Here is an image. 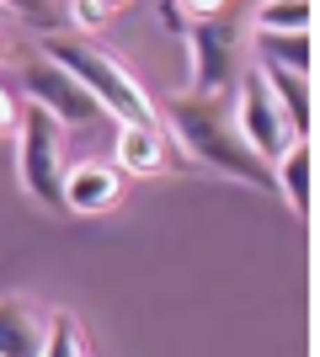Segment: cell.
I'll list each match as a JSON object with an SVG mask.
<instances>
[{
  "label": "cell",
  "mask_w": 320,
  "mask_h": 357,
  "mask_svg": "<svg viewBox=\"0 0 320 357\" xmlns=\"http://www.w3.org/2000/svg\"><path fill=\"white\" fill-rule=\"evenodd\" d=\"M166 118L182 139V149L192 160H203L208 171H224L235 181H251L261 192H273V165L261 160L251 139L241 134V118H235V96L229 91H187V96H171Z\"/></svg>",
  "instance_id": "cell-1"
},
{
  "label": "cell",
  "mask_w": 320,
  "mask_h": 357,
  "mask_svg": "<svg viewBox=\"0 0 320 357\" xmlns=\"http://www.w3.org/2000/svg\"><path fill=\"white\" fill-rule=\"evenodd\" d=\"M48 59L75 75L80 86L96 96V107H102L107 118H118V123H160V112H155V102L144 96V86H139L112 54H102L96 43H86V38H48Z\"/></svg>",
  "instance_id": "cell-2"
},
{
  "label": "cell",
  "mask_w": 320,
  "mask_h": 357,
  "mask_svg": "<svg viewBox=\"0 0 320 357\" xmlns=\"http://www.w3.org/2000/svg\"><path fill=\"white\" fill-rule=\"evenodd\" d=\"M16 139H22V181L27 192L43 203V208H64V123L48 112V107L32 102L16 123Z\"/></svg>",
  "instance_id": "cell-3"
},
{
  "label": "cell",
  "mask_w": 320,
  "mask_h": 357,
  "mask_svg": "<svg viewBox=\"0 0 320 357\" xmlns=\"http://www.w3.org/2000/svg\"><path fill=\"white\" fill-rule=\"evenodd\" d=\"M187 48H192V91H229L245 70V43L235 11L187 22Z\"/></svg>",
  "instance_id": "cell-4"
},
{
  "label": "cell",
  "mask_w": 320,
  "mask_h": 357,
  "mask_svg": "<svg viewBox=\"0 0 320 357\" xmlns=\"http://www.w3.org/2000/svg\"><path fill=\"white\" fill-rule=\"evenodd\" d=\"M235 118H241V134L251 139V149H257L267 165H273L277 155L294 144V128H289V118H283L277 96L267 91V80H261L257 59H251L241 75H235Z\"/></svg>",
  "instance_id": "cell-5"
},
{
  "label": "cell",
  "mask_w": 320,
  "mask_h": 357,
  "mask_svg": "<svg viewBox=\"0 0 320 357\" xmlns=\"http://www.w3.org/2000/svg\"><path fill=\"white\" fill-rule=\"evenodd\" d=\"M22 86H27V96L38 107H48L59 123H75V128H86V123H102L107 112L96 107V96L86 86H80L75 75L64 70V64H54L43 54V59H27L22 64Z\"/></svg>",
  "instance_id": "cell-6"
},
{
  "label": "cell",
  "mask_w": 320,
  "mask_h": 357,
  "mask_svg": "<svg viewBox=\"0 0 320 357\" xmlns=\"http://www.w3.org/2000/svg\"><path fill=\"white\" fill-rule=\"evenodd\" d=\"M48 310L32 298H0V357H43Z\"/></svg>",
  "instance_id": "cell-7"
},
{
  "label": "cell",
  "mask_w": 320,
  "mask_h": 357,
  "mask_svg": "<svg viewBox=\"0 0 320 357\" xmlns=\"http://www.w3.org/2000/svg\"><path fill=\"white\" fill-rule=\"evenodd\" d=\"M118 192H123V171H118V165L86 160V165H70V171H64V208H75V213L112 208Z\"/></svg>",
  "instance_id": "cell-8"
},
{
  "label": "cell",
  "mask_w": 320,
  "mask_h": 357,
  "mask_svg": "<svg viewBox=\"0 0 320 357\" xmlns=\"http://www.w3.org/2000/svg\"><path fill=\"white\" fill-rule=\"evenodd\" d=\"M257 70H261V80H267V91L277 96L294 139H310V128H315V91H310V75H294V70H283V64H261V59H257Z\"/></svg>",
  "instance_id": "cell-9"
},
{
  "label": "cell",
  "mask_w": 320,
  "mask_h": 357,
  "mask_svg": "<svg viewBox=\"0 0 320 357\" xmlns=\"http://www.w3.org/2000/svg\"><path fill=\"white\" fill-rule=\"evenodd\" d=\"M171 165V144L160 134V123H123L118 134V171H134V176H155Z\"/></svg>",
  "instance_id": "cell-10"
},
{
  "label": "cell",
  "mask_w": 320,
  "mask_h": 357,
  "mask_svg": "<svg viewBox=\"0 0 320 357\" xmlns=\"http://www.w3.org/2000/svg\"><path fill=\"white\" fill-rule=\"evenodd\" d=\"M273 181L299 213L315 208V149H310V139H294V144L273 160Z\"/></svg>",
  "instance_id": "cell-11"
},
{
  "label": "cell",
  "mask_w": 320,
  "mask_h": 357,
  "mask_svg": "<svg viewBox=\"0 0 320 357\" xmlns=\"http://www.w3.org/2000/svg\"><path fill=\"white\" fill-rule=\"evenodd\" d=\"M257 59L283 64L294 75H315V38L310 32H257Z\"/></svg>",
  "instance_id": "cell-12"
},
{
  "label": "cell",
  "mask_w": 320,
  "mask_h": 357,
  "mask_svg": "<svg viewBox=\"0 0 320 357\" xmlns=\"http://www.w3.org/2000/svg\"><path fill=\"white\" fill-rule=\"evenodd\" d=\"M315 0H267L257 11V32H310Z\"/></svg>",
  "instance_id": "cell-13"
},
{
  "label": "cell",
  "mask_w": 320,
  "mask_h": 357,
  "mask_svg": "<svg viewBox=\"0 0 320 357\" xmlns=\"http://www.w3.org/2000/svg\"><path fill=\"white\" fill-rule=\"evenodd\" d=\"M43 357H91V336L75 314H48V342Z\"/></svg>",
  "instance_id": "cell-14"
},
{
  "label": "cell",
  "mask_w": 320,
  "mask_h": 357,
  "mask_svg": "<svg viewBox=\"0 0 320 357\" xmlns=\"http://www.w3.org/2000/svg\"><path fill=\"white\" fill-rule=\"evenodd\" d=\"M0 11H16L22 22H54V0H0Z\"/></svg>",
  "instance_id": "cell-15"
},
{
  "label": "cell",
  "mask_w": 320,
  "mask_h": 357,
  "mask_svg": "<svg viewBox=\"0 0 320 357\" xmlns=\"http://www.w3.org/2000/svg\"><path fill=\"white\" fill-rule=\"evenodd\" d=\"M176 6V16H192V22H203V16H219V11H229V0H171Z\"/></svg>",
  "instance_id": "cell-16"
},
{
  "label": "cell",
  "mask_w": 320,
  "mask_h": 357,
  "mask_svg": "<svg viewBox=\"0 0 320 357\" xmlns=\"http://www.w3.org/2000/svg\"><path fill=\"white\" fill-rule=\"evenodd\" d=\"M16 123H22V107H16L11 86H6V80H0V134H11Z\"/></svg>",
  "instance_id": "cell-17"
}]
</instances>
